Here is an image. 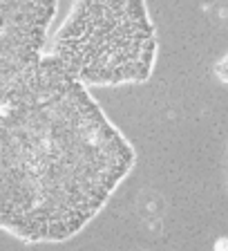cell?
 Masks as SVG:
<instances>
[{
	"instance_id": "1",
	"label": "cell",
	"mask_w": 228,
	"mask_h": 251,
	"mask_svg": "<svg viewBox=\"0 0 228 251\" xmlns=\"http://www.w3.org/2000/svg\"><path fill=\"white\" fill-rule=\"evenodd\" d=\"M47 54L88 88L145 83L157 63V29L145 0H74Z\"/></svg>"
},
{
	"instance_id": "2",
	"label": "cell",
	"mask_w": 228,
	"mask_h": 251,
	"mask_svg": "<svg viewBox=\"0 0 228 251\" xmlns=\"http://www.w3.org/2000/svg\"><path fill=\"white\" fill-rule=\"evenodd\" d=\"M58 0H0V101L47 54Z\"/></svg>"
},
{
	"instance_id": "3",
	"label": "cell",
	"mask_w": 228,
	"mask_h": 251,
	"mask_svg": "<svg viewBox=\"0 0 228 251\" xmlns=\"http://www.w3.org/2000/svg\"><path fill=\"white\" fill-rule=\"evenodd\" d=\"M215 74H217L219 81L228 83V54H226V56H222V58L217 61V65H215Z\"/></svg>"
}]
</instances>
